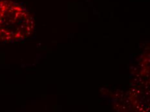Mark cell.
Here are the masks:
<instances>
[{
	"instance_id": "cell-1",
	"label": "cell",
	"mask_w": 150,
	"mask_h": 112,
	"mask_svg": "<svg viewBox=\"0 0 150 112\" xmlns=\"http://www.w3.org/2000/svg\"><path fill=\"white\" fill-rule=\"evenodd\" d=\"M35 21L25 8L11 1H0V41H19L29 37Z\"/></svg>"
}]
</instances>
